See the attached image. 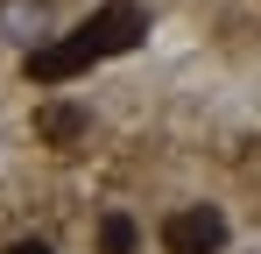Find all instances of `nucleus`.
<instances>
[{"label": "nucleus", "mask_w": 261, "mask_h": 254, "mask_svg": "<svg viewBox=\"0 0 261 254\" xmlns=\"http://www.w3.org/2000/svg\"><path fill=\"white\" fill-rule=\"evenodd\" d=\"M141 36H148L141 0H106V7L92 14L85 29H71L64 42H36V49H29V78L64 85V78H78L85 64H99V57H120V49H134Z\"/></svg>", "instance_id": "obj_1"}, {"label": "nucleus", "mask_w": 261, "mask_h": 254, "mask_svg": "<svg viewBox=\"0 0 261 254\" xmlns=\"http://www.w3.org/2000/svg\"><path fill=\"white\" fill-rule=\"evenodd\" d=\"M226 247V212L219 205H176L163 219V254H219Z\"/></svg>", "instance_id": "obj_2"}, {"label": "nucleus", "mask_w": 261, "mask_h": 254, "mask_svg": "<svg viewBox=\"0 0 261 254\" xmlns=\"http://www.w3.org/2000/svg\"><path fill=\"white\" fill-rule=\"evenodd\" d=\"M0 42H14V49L49 42V0H0Z\"/></svg>", "instance_id": "obj_3"}, {"label": "nucleus", "mask_w": 261, "mask_h": 254, "mask_svg": "<svg viewBox=\"0 0 261 254\" xmlns=\"http://www.w3.org/2000/svg\"><path fill=\"white\" fill-rule=\"evenodd\" d=\"M134 240H141V233H134L127 212H106V219H99V254H134Z\"/></svg>", "instance_id": "obj_4"}, {"label": "nucleus", "mask_w": 261, "mask_h": 254, "mask_svg": "<svg viewBox=\"0 0 261 254\" xmlns=\"http://www.w3.org/2000/svg\"><path fill=\"white\" fill-rule=\"evenodd\" d=\"M36 127H43V141H57V148H64V141H78V134H85V113H78V106H49Z\"/></svg>", "instance_id": "obj_5"}, {"label": "nucleus", "mask_w": 261, "mask_h": 254, "mask_svg": "<svg viewBox=\"0 0 261 254\" xmlns=\"http://www.w3.org/2000/svg\"><path fill=\"white\" fill-rule=\"evenodd\" d=\"M7 254H49V240H14Z\"/></svg>", "instance_id": "obj_6"}]
</instances>
